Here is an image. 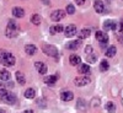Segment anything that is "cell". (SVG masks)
I'll return each mask as SVG.
<instances>
[{
  "mask_svg": "<svg viewBox=\"0 0 123 113\" xmlns=\"http://www.w3.org/2000/svg\"><path fill=\"white\" fill-rule=\"evenodd\" d=\"M17 33H18V25H17L16 22H14L12 20H10L9 24H7V26H6V30H5L6 37L14 38V37L17 36Z\"/></svg>",
  "mask_w": 123,
  "mask_h": 113,
  "instance_id": "cell-1",
  "label": "cell"
},
{
  "mask_svg": "<svg viewBox=\"0 0 123 113\" xmlns=\"http://www.w3.org/2000/svg\"><path fill=\"white\" fill-rule=\"evenodd\" d=\"M0 100L4 101L7 105H14L16 102V96L14 94H11V92H9L7 90L1 89L0 90Z\"/></svg>",
  "mask_w": 123,
  "mask_h": 113,
  "instance_id": "cell-2",
  "label": "cell"
},
{
  "mask_svg": "<svg viewBox=\"0 0 123 113\" xmlns=\"http://www.w3.org/2000/svg\"><path fill=\"white\" fill-rule=\"evenodd\" d=\"M42 50L43 53L47 54L48 57H58V49L54 46H50V44H43L42 46Z\"/></svg>",
  "mask_w": 123,
  "mask_h": 113,
  "instance_id": "cell-3",
  "label": "cell"
},
{
  "mask_svg": "<svg viewBox=\"0 0 123 113\" xmlns=\"http://www.w3.org/2000/svg\"><path fill=\"white\" fill-rule=\"evenodd\" d=\"M96 38L97 41L101 43V47H106L107 46V42H108V36L104 32H101V31H97L96 32Z\"/></svg>",
  "mask_w": 123,
  "mask_h": 113,
  "instance_id": "cell-4",
  "label": "cell"
},
{
  "mask_svg": "<svg viewBox=\"0 0 123 113\" xmlns=\"http://www.w3.org/2000/svg\"><path fill=\"white\" fill-rule=\"evenodd\" d=\"M74 83H75V85L79 86V87H81V86H86V85L90 83V79H89L87 76H78V77H75Z\"/></svg>",
  "mask_w": 123,
  "mask_h": 113,
  "instance_id": "cell-5",
  "label": "cell"
},
{
  "mask_svg": "<svg viewBox=\"0 0 123 113\" xmlns=\"http://www.w3.org/2000/svg\"><path fill=\"white\" fill-rule=\"evenodd\" d=\"M35 68L37 69V71L41 74V75H44L47 71H48V68L44 63H42V61H36L35 63Z\"/></svg>",
  "mask_w": 123,
  "mask_h": 113,
  "instance_id": "cell-6",
  "label": "cell"
},
{
  "mask_svg": "<svg viewBox=\"0 0 123 113\" xmlns=\"http://www.w3.org/2000/svg\"><path fill=\"white\" fill-rule=\"evenodd\" d=\"M15 63H16L15 57H14L11 53H7L6 57H5V59H4V61H3V64H4L5 66H12Z\"/></svg>",
  "mask_w": 123,
  "mask_h": 113,
  "instance_id": "cell-7",
  "label": "cell"
},
{
  "mask_svg": "<svg viewBox=\"0 0 123 113\" xmlns=\"http://www.w3.org/2000/svg\"><path fill=\"white\" fill-rule=\"evenodd\" d=\"M94 7H95V11L97 14H105L106 11V7H105V4L101 1V0H96L95 4H94Z\"/></svg>",
  "mask_w": 123,
  "mask_h": 113,
  "instance_id": "cell-8",
  "label": "cell"
},
{
  "mask_svg": "<svg viewBox=\"0 0 123 113\" xmlns=\"http://www.w3.org/2000/svg\"><path fill=\"white\" fill-rule=\"evenodd\" d=\"M64 11H63V10H55V11H53L52 12V15H50V18H52L53 20V21H60V20L62 18H63L64 17Z\"/></svg>",
  "mask_w": 123,
  "mask_h": 113,
  "instance_id": "cell-9",
  "label": "cell"
},
{
  "mask_svg": "<svg viewBox=\"0 0 123 113\" xmlns=\"http://www.w3.org/2000/svg\"><path fill=\"white\" fill-rule=\"evenodd\" d=\"M64 33H65V36L67 37H74L75 35H76V27L74 26V25H69L65 30H64Z\"/></svg>",
  "mask_w": 123,
  "mask_h": 113,
  "instance_id": "cell-10",
  "label": "cell"
},
{
  "mask_svg": "<svg viewBox=\"0 0 123 113\" xmlns=\"http://www.w3.org/2000/svg\"><path fill=\"white\" fill-rule=\"evenodd\" d=\"M60 98L63 101H71L74 98V95H73V92H70V91H63L60 94Z\"/></svg>",
  "mask_w": 123,
  "mask_h": 113,
  "instance_id": "cell-11",
  "label": "cell"
},
{
  "mask_svg": "<svg viewBox=\"0 0 123 113\" xmlns=\"http://www.w3.org/2000/svg\"><path fill=\"white\" fill-rule=\"evenodd\" d=\"M80 47V39L79 41H70V42L67 43V48L70 50H75Z\"/></svg>",
  "mask_w": 123,
  "mask_h": 113,
  "instance_id": "cell-12",
  "label": "cell"
},
{
  "mask_svg": "<svg viewBox=\"0 0 123 113\" xmlns=\"http://www.w3.org/2000/svg\"><path fill=\"white\" fill-rule=\"evenodd\" d=\"M76 108H78L79 111H86V108H87L86 101L83 100V98H79L78 102H76Z\"/></svg>",
  "mask_w": 123,
  "mask_h": 113,
  "instance_id": "cell-13",
  "label": "cell"
},
{
  "mask_svg": "<svg viewBox=\"0 0 123 113\" xmlns=\"http://www.w3.org/2000/svg\"><path fill=\"white\" fill-rule=\"evenodd\" d=\"M104 28H105L106 31H113V30H116V22L108 20V21H106V22L104 24Z\"/></svg>",
  "mask_w": 123,
  "mask_h": 113,
  "instance_id": "cell-14",
  "label": "cell"
},
{
  "mask_svg": "<svg viewBox=\"0 0 123 113\" xmlns=\"http://www.w3.org/2000/svg\"><path fill=\"white\" fill-rule=\"evenodd\" d=\"M25 50L28 55H33L37 52V47L33 44H27V46H25Z\"/></svg>",
  "mask_w": 123,
  "mask_h": 113,
  "instance_id": "cell-15",
  "label": "cell"
},
{
  "mask_svg": "<svg viewBox=\"0 0 123 113\" xmlns=\"http://www.w3.org/2000/svg\"><path fill=\"white\" fill-rule=\"evenodd\" d=\"M62 31H64V27L62 26V25H54L49 28V32L52 33V35H55V33H59L62 32Z\"/></svg>",
  "mask_w": 123,
  "mask_h": 113,
  "instance_id": "cell-16",
  "label": "cell"
},
{
  "mask_svg": "<svg viewBox=\"0 0 123 113\" xmlns=\"http://www.w3.org/2000/svg\"><path fill=\"white\" fill-rule=\"evenodd\" d=\"M10 77H11V74H10L7 70H5V69L0 70V80L7 81V80H10Z\"/></svg>",
  "mask_w": 123,
  "mask_h": 113,
  "instance_id": "cell-17",
  "label": "cell"
},
{
  "mask_svg": "<svg viewBox=\"0 0 123 113\" xmlns=\"http://www.w3.org/2000/svg\"><path fill=\"white\" fill-rule=\"evenodd\" d=\"M12 14L15 17H24L25 16V11H24V9L21 7H14L12 9Z\"/></svg>",
  "mask_w": 123,
  "mask_h": 113,
  "instance_id": "cell-18",
  "label": "cell"
},
{
  "mask_svg": "<svg viewBox=\"0 0 123 113\" xmlns=\"http://www.w3.org/2000/svg\"><path fill=\"white\" fill-rule=\"evenodd\" d=\"M16 80L20 85H24L26 84V79H25V75L21 73V71H16Z\"/></svg>",
  "mask_w": 123,
  "mask_h": 113,
  "instance_id": "cell-19",
  "label": "cell"
},
{
  "mask_svg": "<svg viewBox=\"0 0 123 113\" xmlns=\"http://www.w3.org/2000/svg\"><path fill=\"white\" fill-rule=\"evenodd\" d=\"M90 30L89 28H83V30H81L80 31V32L78 33V36H79V38L80 39H84V38H87L89 36H90Z\"/></svg>",
  "mask_w": 123,
  "mask_h": 113,
  "instance_id": "cell-20",
  "label": "cell"
},
{
  "mask_svg": "<svg viewBox=\"0 0 123 113\" xmlns=\"http://www.w3.org/2000/svg\"><path fill=\"white\" fill-rule=\"evenodd\" d=\"M69 61H70V64L71 65H78L79 63H81V59H80V57L79 55H70L69 57Z\"/></svg>",
  "mask_w": 123,
  "mask_h": 113,
  "instance_id": "cell-21",
  "label": "cell"
},
{
  "mask_svg": "<svg viewBox=\"0 0 123 113\" xmlns=\"http://www.w3.org/2000/svg\"><path fill=\"white\" fill-rule=\"evenodd\" d=\"M57 76H54V75H50V76H46L44 77V83L46 84H48V85H54L55 84V81H57Z\"/></svg>",
  "mask_w": 123,
  "mask_h": 113,
  "instance_id": "cell-22",
  "label": "cell"
},
{
  "mask_svg": "<svg viewBox=\"0 0 123 113\" xmlns=\"http://www.w3.org/2000/svg\"><path fill=\"white\" fill-rule=\"evenodd\" d=\"M35 96H36V91H35V89H27L26 91H25V97L26 98H35Z\"/></svg>",
  "mask_w": 123,
  "mask_h": 113,
  "instance_id": "cell-23",
  "label": "cell"
},
{
  "mask_svg": "<svg viewBox=\"0 0 123 113\" xmlns=\"http://www.w3.org/2000/svg\"><path fill=\"white\" fill-rule=\"evenodd\" d=\"M79 71L80 73H83V74H90V66L87 64H81L80 68H79Z\"/></svg>",
  "mask_w": 123,
  "mask_h": 113,
  "instance_id": "cell-24",
  "label": "cell"
},
{
  "mask_svg": "<svg viewBox=\"0 0 123 113\" xmlns=\"http://www.w3.org/2000/svg\"><path fill=\"white\" fill-rule=\"evenodd\" d=\"M105 107H106L107 112H110V113H115L116 112V106H115L113 102H107Z\"/></svg>",
  "mask_w": 123,
  "mask_h": 113,
  "instance_id": "cell-25",
  "label": "cell"
},
{
  "mask_svg": "<svg viewBox=\"0 0 123 113\" xmlns=\"http://www.w3.org/2000/svg\"><path fill=\"white\" fill-rule=\"evenodd\" d=\"M31 22H32L33 25H36V26H38V25L41 24V17H39V15L35 14V15L31 16Z\"/></svg>",
  "mask_w": 123,
  "mask_h": 113,
  "instance_id": "cell-26",
  "label": "cell"
},
{
  "mask_svg": "<svg viewBox=\"0 0 123 113\" xmlns=\"http://www.w3.org/2000/svg\"><path fill=\"white\" fill-rule=\"evenodd\" d=\"M116 52H117V48H116L115 46H111V47L107 49L106 55H107V57H113V55H116Z\"/></svg>",
  "mask_w": 123,
  "mask_h": 113,
  "instance_id": "cell-27",
  "label": "cell"
},
{
  "mask_svg": "<svg viewBox=\"0 0 123 113\" xmlns=\"http://www.w3.org/2000/svg\"><path fill=\"white\" fill-rule=\"evenodd\" d=\"M108 66H110V65H108V61H107V60H102L101 64H100V70H101V71H106V70L108 69Z\"/></svg>",
  "mask_w": 123,
  "mask_h": 113,
  "instance_id": "cell-28",
  "label": "cell"
},
{
  "mask_svg": "<svg viewBox=\"0 0 123 113\" xmlns=\"http://www.w3.org/2000/svg\"><path fill=\"white\" fill-rule=\"evenodd\" d=\"M74 12H75V7H74V5L69 4V5L67 6V14H69V15H73Z\"/></svg>",
  "mask_w": 123,
  "mask_h": 113,
  "instance_id": "cell-29",
  "label": "cell"
},
{
  "mask_svg": "<svg viewBox=\"0 0 123 113\" xmlns=\"http://www.w3.org/2000/svg\"><path fill=\"white\" fill-rule=\"evenodd\" d=\"M7 53H9V52H6V50L0 49V63H1V64H3V61H4V59H5V57H6Z\"/></svg>",
  "mask_w": 123,
  "mask_h": 113,
  "instance_id": "cell-30",
  "label": "cell"
},
{
  "mask_svg": "<svg viewBox=\"0 0 123 113\" xmlns=\"http://www.w3.org/2000/svg\"><path fill=\"white\" fill-rule=\"evenodd\" d=\"M86 60L89 61V63H95V61L97 60V57L94 55V54H89L87 58H86Z\"/></svg>",
  "mask_w": 123,
  "mask_h": 113,
  "instance_id": "cell-31",
  "label": "cell"
},
{
  "mask_svg": "<svg viewBox=\"0 0 123 113\" xmlns=\"http://www.w3.org/2000/svg\"><path fill=\"white\" fill-rule=\"evenodd\" d=\"M37 105H38L39 107H42V108H43V107H46V101H43L42 98H39L38 102H37Z\"/></svg>",
  "mask_w": 123,
  "mask_h": 113,
  "instance_id": "cell-32",
  "label": "cell"
},
{
  "mask_svg": "<svg viewBox=\"0 0 123 113\" xmlns=\"http://www.w3.org/2000/svg\"><path fill=\"white\" fill-rule=\"evenodd\" d=\"M85 50H86V53H87V55H89V54H91V53H92V48H91V46H87Z\"/></svg>",
  "mask_w": 123,
  "mask_h": 113,
  "instance_id": "cell-33",
  "label": "cell"
},
{
  "mask_svg": "<svg viewBox=\"0 0 123 113\" xmlns=\"http://www.w3.org/2000/svg\"><path fill=\"white\" fill-rule=\"evenodd\" d=\"M75 1H76V4H79V5H83L86 0H75Z\"/></svg>",
  "mask_w": 123,
  "mask_h": 113,
  "instance_id": "cell-34",
  "label": "cell"
},
{
  "mask_svg": "<svg viewBox=\"0 0 123 113\" xmlns=\"http://www.w3.org/2000/svg\"><path fill=\"white\" fill-rule=\"evenodd\" d=\"M22 113H35L32 109H27V111H25V112H22Z\"/></svg>",
  "mask_w": 123,
  "mask_h": 113,
  "instance_id": "cell-35",
  "label": "cell"
},
{
  "mask_svg": "<svg viewBox=\"0 0 123 113\" xmlns=\"http://www.w3.org/2000/svg\"><path fill=\"white\" fill-rule=\"evenodd\" d=\"M0 113H6V111L3 109V108H0Z\"/></svg>",
  "mask_w": 123,
  "mask_h": 113,
  "instance_id": "cell-36",
  "label": "cell"
}]
</instances>
